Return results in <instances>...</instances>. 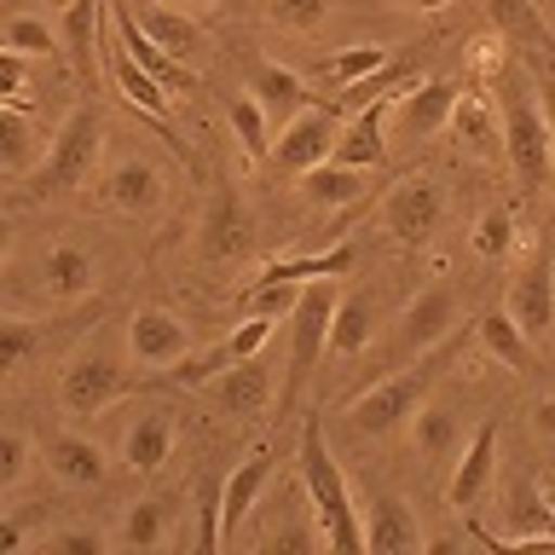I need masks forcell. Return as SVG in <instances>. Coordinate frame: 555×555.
I'll list each match as a JSON object with an SVG mask.
<instances>
[{"label":"cell","instance_id":"e575fe53","mask_svg":"<svg viewBox=\"0 0 555 555\" xmlns=\"http://www.w3.org/2000/svg\"><path fill=\"white\" fill-rule=\"evenodd\" d=\"M267 371H260L255 359H243V364H232V371L220 376V399H225V411L232 416H260L267 411Z\"/></svg>","mask_w":555,"mask_h":555},{"label":"cell","instance_id":"4fadbf2b","mask_svg":"<svg viewBox=\"0 0 555 555\" xmlns=\"http://www.w3.org/2000/svg\"><path fill=\"white\" fill-rule=\"evenodd\" d=\"M249 243H255V220L243 208V191L237 180H220L203 208V249L215 260H237V255H249Z\"/></svg>","mask_w":555,"mask_h":555},{"label":"cell","instance_id":"f6af8a7d","mask_svg":"<svg viewBox=\"0 0 555 555\" xmlns=\"http://www.w3.org/2000/svg\"><path fill=\"white\" fill-rule=\"evenodd\" d=\"M399 7H411V12H440L446 0H399Z\"/></svg>","mask_w":555,"mask_h":555},{"label":"cell","instance_id":"ffe728a7","mask_svg":"<svg viewBox=\"0 0 555 555\" xmlns=\"http://www.w3.org/2000/svg\"><path fill=\"white\" fill-rule=\"evenodd\" d=\"M451 324H457V295H451V284H428L399 312V341H405V353H423V347L451 341Z\"/></svg>","mask_w":555,"mask_h":555},{"label":"cell","instance_id":"f35d334b","mask_svg":"<svg viewBox=\"0 0 555 555\" xmlns=\"http://www.w3.org/2000/svg\"><path fill=\"white\" fill-rule=\"evenodd\" d=\"M324 12H330V0H267V17L278 29H295V35L319 29Z\"/></svg>","mask_w":555,"mask_h":555},{"label":"cell","instance_id":"83f0119b","mask_svg":"<svg viewBox=\"0 0 555 555\" xmlns=\"http://www.w3.org/2000/svg\"><path fill=\"white\" fill-rule=\"evenodd\" d=\"M111 29L121 35V47H128V52H133V59L145 64V69H156V76H163L168 87H180V81H185V64L173 59V52H163V47H156L151 35L139 29V17H133L128 7H121V0H116V7H111Z\"/></svg>","mask_w":555,"mask_h":555},{"label":"cell","instance_id":"4316f807","mask_svg":"<svg viewBox=\"0 0 555 555\" xmlns=\"http://www.w3.org/2000/svg\"><path fill=\"white\" fill-rule=\"evenodd\" d=\"M475 336H480V347L492 353L498 364H509V371H532L538 364V347H532V336L520 330L509 312H486V319L475 324Z\"/></svg>","mask_w":555,"mask_h":555},{"label":"cell","instance_id":"2e32d148","mask_svg":"<svg viewBox=\"0 0 555 555\" xmlns=\"http://www.w3.org/2000/svg\"><path fill=\"white\" fill-rule=\"evenodd\" d=\"M498 423L486 416V423L468 434V446L457 451V463H451V480H446V503L451 509H475V503L486 498V486H492L498 475Z\"/></svg>","mask_w":555,"mask_h":555},{"label":"cell","instance_id":"ee69618b","mask_svg":"<svg viewBox=\"0 0 555 555\" xmlns=\"http://www.w3.org/2000/svg\"><path fill=\"white\" fill-rule=\"evenodd\" d=\"M538 428L555 434V399H544V405H538Z\"/></svg>","mask_w":555,"mask_h":555},{"label":"cell","instance_id":"8992f818","mask_svg":"<svg viewBox=\"0 0 555 555\" xmlns=\"http://www.w3.org/2000/svg\"><path fill=\"white\" fill-rule=\"evenodd\" d=\"M99 59H104V81H111V93L128 104V111L145 116L163 139H173V93H168V81L121 47V35L111 29V17H104V29H99Z\"/></svg>","mask_w":555,"mask_h":555},{"label":"cell","instance_id":"74e56055","mask_svg":"<svg viewBox=\"0 0 555 555\" xmlns=\"http://www.w3.org/2000/svg\"><path fill=\"white\" fill-rule=\"evenodd\" d=\"M475 249L486 260H503V255L515 249V208H503V203L486 208V215L475 220Z\"/></svg>","mask_w":555,"mask_h":555},{"label":"cell","instance_id":"d4e9b609","mask_svg":"<svg viewBox=\"0 0 555 555\" xmlns=\"http://www.w3.org/2000/svg\"><path fill=\"white\" fill-rule=\"evenodd\" d=\"M133 17H139V29L151 35L163 52H173V59L185 64V52H197L203 47V29H197V17H185V12H173L163 7V0H121Z\"/></svg>","mask_w":555,"mask_h":555},{"label":"cell","instance_id":"44dd1931","mask_svg":"<svg viewBox=\"0 0 555 555\" xmlns=\"http://www.w3.org/2000/svg\"><path fill=\"white\" fill-rule=\"evenodd\" d=\"M371 173L376 168H359V163H341V156H324L319 168L301 173V203L319 208V215H336V208L359 203L371 191Z\"/></svg>","mask_w":555,"mask_h":555},{"label":"cell","instance_id":"7402d4cb","mask_svg":"<svg viewBox=\"0 0 555 555\" xmlns=\"http://www.w3.org/2000/svg\"><path fill=\"white\" fill-rule=\"evenodd\" d=\"M41 289H47V301H87V295L99 289V260L76 249V243H52V249L41 255Z\"/></svg>","mask_w":555,"mask_h":555},{"label":"cell","instance_id":"836d02e7","mask_svg":"<svg viewBox=\"0 0 555 555\" xmlns=\"http://www.w3.org/2000/svg\"><path fill=\"white\" fill-rule=\"evenodd\" d=\"M0 47L17 52V59H59V29L41 12H12L7 29H0Z\"/></svg>","mask_w":555,"mask_h":555},{"label":"cell","instance_id":"5b68a950","mask_svg":"<svg viewBox=\"0 0 555 555\" xmlns=\"http://www.w3.org/2000/svg\"><path fill=\"white\" fill-rule=\"evenodd\" d=\"M336 307H341L336 278H312V284H301V301H295V312H289V382H284V393H278V405H289V399L301 393V382L312 376V364L330 353Z\"/></svg>","mask_w":555,"mask_h":555},{"label":"cell","instance_id":"8fae6325","mask_svg":"<svg viewBox=\"0 0 555 555\" xmlns=\"http://www.w3.org/2000/svg\"><path fill=\"white\" fill-rule=\"evenodd\" d=\"M99 191L121 220H156L168 203V173L156 168L151 156H116V163L99 173Z\"/></svg>","mask_w":555,"mask_h":555},{"label":"cell","instance_id":"cb8c5ba5","mask_svg":"<svg viewBox=\"0 0 555 555\" xmlns=\"http://www.w3.org/2000/svg\"><path fill=\"white\" fill-rule=\"evenodd\" d=\"M243 87H249V93L260 99V104H267V116H272V128H284V121L295 116V111H307V81L301 76H295V69L289 64H267V59H255L249 64V81H243Z\"/></svg>","mask_w":555,"mask_h":555},{"label":"cell","instance_id":"bcb514c9","mask_svg":"<svg viewBox=\"0 0 555 555\" xmlns=\"http://www.w3.org/2000/svg\"><path fill=\"white\" fill-rule=\"evenodd\" d=\"M191 7H215V0H191Z\"/></svg>","mask_w":555,"mask_h":555},{"label":"cell","instance_id":"7a4b0ae2","mask_svg":"<svg viewBox=\"0 0 555 555\" xmlns=\"http://www.w3.org/2000/svg\"><path fill=\"white\" fill-rule=\"evenodd\" d=\"M295 463H301V492L312 503L319 538L336 555H359L364 550V515L353 509V492H347V475H341L336 451H330V440H324L319 416L301 428V451H295Z\"/></svg>","mask_w":555,"mask_h":555},{"label":"cell","instance_id":"7bdbcfd3","mask_svg":"<svg viewBox=\"0 0 555 555\" xmlns=\"http://www.w3.org/2000/svg\"><path fill=\"white\" fill-rule=\"evenodd\" d=\"M538 498H544V509L555 520V468H550V475H538Z\"/></svg>","mask_w":555,"mask_h":555},{"label":"cell","instance_id":"52a82bcc","mask_svg":"<svg viewBox=\"0 0 555 555\" xmlns=\"http://www.w3.org/2000/svg\"><path fill=\"white\" fill-rule=\"evenodd\" d=\"M121 399V359L111 347H81L59 371V411L69 423H93Z\"/></svg>","mask_w":555,"mask_h":555},{"label":"cell","instance_id":"277c9868","mask_svg":"<svg viewBox=\"0 0 555 555\" xmlns=\"http://www.w3.org/2000/svg\"><path fill=\"white\" fill-rule=\"evenodd\" d=\"M99 145H104V116L93 99H81L59 128H52V145L41 156V168L29 173L41 197H64V191H81L93 180V163H99Z\"/></svg>","mask_w":555,"mask_h":555},{"label":"cell","instance_id":"ac0fdd59","mask_svg":"<svg viewBox=\"0 0 555 555\" xmlns=\"http://www.w3.org/2000/svg\"><path fill=\"white\" fill-rule=\"evenodd\" d=\"M457 99H463L457 81H423V87H411V99L393 93L388 116H393V128L405 139H434L451 121V111H457Z\"/></svg>","mask_w":555,"mask_h":555},{"label":"cell","instance_id":"f546056e","mask_svg":"<svg viewBox=\"0 0 555 555\" xmlns=\"http://www.w3.org/2000/svg\"><path fill=\"white\" fill-rule=\"evenodd\" d=\"M486 12H492V24H498V35L509 47H527V52L555 47V35H550L544 17H538L532 0H486Z\"/></svg>","mask_w":555,"mask_h":555},{"label":"cell","instance_id":"ba28073f","mask_svg":"<svg viewBox=\"0 0 555 555\" xmlns=\"http://www.w3.org/2000/svg\"><path fill=\"white\" fill-rule=\"evenodd\" d=\"M440 220H446V191L428 173H405L382 197V232H393V243H405V249H423L440 232Z\"/></svg>","mask_w":555,"mask_h":555},{"label":"cell","instance_id":"e0dca14e","mask_svg":"<svg viewBox=\"0 0 555 555\" xmlns=\"http://www.w3.org/2000/svg\"><path fill=\"white\" fill-rule=\"evenodd\" d=\"M41 463H47V475H59L64 486H99L104 475H111L104 446L93 440V434H81V428L41 434Z\"/></svg>","mask_w":555,"mask_h":555},{"label":"cell","instance_id":"484cf974","mask_svg":"<svg viewBox=\"0 0 555 555\" xmlns=\"http://www.w3.org/2000/svg\"><path fill=\"white\" fill-rule=\"evenodd\" d=\"M364 515V550H376V555H405L423 544V532H416V520L411 509L399 498H376L371 509H359Z\"/></svg>","mask_w":555,"mask_h":555},{"label":"cell","instance_id":"8d00e7d4","mask_svg":"<svg viewBox=\"0 0 555 555\" xmlns=\"http://www.w3.org/2000/svg\"><path fill=\"white\" fill-rule=\"evenodd\" d=\"M451 128H457L475 151H498L503 145V121H498V104H486L475 93L457 99V111H451Z\"/></svg>","mask_w":555,"mask_h":555},{"label":"cell","instance_id":"ab89813d","mask_svg":"<svg viewBox=\"0 0 555 555\" xmlns=\"http://www.w3.org/2000/svg\"><path fill=\"white\" fill-rule=\"evenodd\" d=\"M272 330H278L272 312H249V319H243L232 336H225V341H232V359H237V364H243V359H260V347L272 341Z\"/></svg>","mask_w":555,"mask_h":555},{"label":"cell","instance_id":"b9f144b4","mask_svg":"<svg viewBox=\"0 0 555 555\" xmlns=\"http://www.w3.org/2000/svg\"><path fill=\"white\" fill-rule=\"evenodd\" d=\"M111 538H99V532H41L35 538V555H99Z\"/></svg>","mask_w":555,"mask_h":555},{"label":"cell","instance_id":"4dcf8cb0","mask_svg":"<svg viewBox=\"0 0 555 555\" xmlns=\"http://www.w3.org/2000/svg\"><path fill=\"white\" fill-rule=\"evenodd\" d=\"M0 133H7V173H12V180L41 168V156H47L52 139L35 133V121L24 116V104H7V111H0Z\"/></svg>","mask_w":555,"mask_h":555},{"label":"cell","instance_id":"9c48e42d","mask_svg":"<svg viewBox=\"0 0 555 555\" xmlns=\"http://www.w3.org/2000/svg\"><path fill=\"white\" fill-rule=\"evenodd\" d=\"M503 312L527 330L532 347H555V243H538L527 255V267L509 284V301Z\"/></svg>","mask_w":555,"mask_h":555},{"label":"cell","instance_id":"7c38bea8","mask_svg":"<svg viewBox=\"0 0 555 555\" xmlns=\"http://www.w3.org/2000/svg\"><path fill=\"white\" fill-rule=\"evenodd\" d=\"M191 330L185 319H173L168 307H139L133 319H128V359L139 364V371H173L185 353H191Z\"/></svg>","mask_w":555,"mask_h":555},{"label":"cell","instance_id":"9a60e30c","mask_svg":"<svg viewBox=\"0 0 555 555\" xmlns=\"http://www.w3.org/2000/svg\"><path fill=\"white\" fill-rule=\"evenodd\" d=\"M173 544V503L168 498H133V503H121L116 509V527H111V550L121 555H156V550H168Z\"/></svg>","mask_w":555,"mask_h":555},{"label":"cell","instance_id":"3957f363","mask_svg":"<svg viewBox=\"0 0 555 555\" xmlns=\"http://www.w3.org/2000/svg\"><path fill=\"white\" fill-rule=\"evenodd\" d=\"M498 121H503V156L527 185H544L555 168V139H550V116L538 99V81L527 76V64H509L498 76Z\"/></svg>","mask_w":555,"mask_h":555},{"label":"cell","instance_id":"f1b7e54d","mask_svg":"<svg viewBox=\"0 0 555 555\" xmlns=\"http://www.w3.org/2000/svg\"><path fill=\"white\" fill-rule=\"evenodd\" d=\"M371 341H376V307L364 301V295H341L336 324H330V353H336V359H359Z\"/></svg>","mask_w":555,"mask_h":555},{"label":"cell","instance_id":"d590c367","mask_svg":"<svg viewBox=\"0 0 555 555\" xmlns=\"http://www.w3.org/2000/svg\"><path fill=\"white\" fill-rule=\"evenodd\" d=\"M232 364H237L232 359V341H208V347H191V353L168 371V382H173V388H215Z\"/></svg>","mask_w":555,"mask_h":555},{"label":"cell","instance_id":"d6a6232c","mask_svg":"<svg viewBox=\"0 0 555 555\" xmlns=\"http://www.w3.org/2000/svg\"><path fill=\"white\" fill-rule=\"evenodd\" d=\"M388 64H393V52H388V47H376V41H359V47H341V52H330V59H324V81L336 87V93H347V87H359V81L382 76Z\"/></svg>","mask_w":555,"mask_h":555},{"label":"cell","instance_id":"1f68e13d","mask_svg":"<svg viewBox=\"0 0 555 555\" xmlns=\"http://www.w3.org/2000/svg\"><path fill=\"white\" fill-rule=\"evenodd\" d=\"M225 121H232V133H237V145L243 156H272V116H267V104H260L249 87H237L232 104H225Z\"/></svg>","mask_w":555,"mask_h":555},{"label":"cell","instance_id":"5bb4252c","mask_svg":"<svg viewBox=\"0 0 555 555\" xmlns=\"http://www.w3.org/2000/svg\"><path fill=\"white\" fill-rule=\"evenodd\" d=\"M173 440H180V423H173L168 405H145L128 416L121 428V468L128 475H156L173 457Z\"/></svg>","mask_w":555,"mask_h":555},{"label":"cell","instance_id":"603a6c76","mask_svg":"<svg viewBox=\"0 0 555 555\" xmlns=\"http://www.w3.org/2000/svg\"><path fill=\"white\" fill-rule=\"evenodd\" d=\"M267 475H272V457L267 451H249V457L220 480V544H232V532L255 515V498H260V486H267Z\"/></svg>","mask_w":555,"mask_h":555},{"label":"cell","instance_id":"6da1fadb","mask_svg":"<svg viewBox=\"0 0 555 555\" xmlns=\"http://www.w3.org/2000/svg\"><path fill=\"white\" fill-rule=\"evenodd\" d=\"M451 353H457V341L423 347V353L405 359L393 376L371 382V388H364V393L353 399V405L341 411V416H347V428H353L359 440H388V434H399V428H405L416 411L428 405V393H434V382L446 376Z\"/></svg>","mask_w":555,"mask_h":555},{"label":"cell","instance_id":"d6986e66","mask_svg":"<svg viewBox=\"0 0 555 555\" xmlns=\"http://www.w3.org/2000/svg\"><path fill=\"white\" fill-rule=\"evenodd\" d=\"M388 104L393 93H376L371 104H353V116H341V133H336V151L341 163H359V168H382V156H388Z\"/></svg>","mask_w":555,"mask_h":555},{"label":"cell","instance_id":"30bf717a","mask_svg":"<svg viewBox=\"0 0 555 555\" xmlns=\"http://www.w3.org/2000/svg\"><path fill=\"white\" fill-rule=\"evenodd\" d=\"M336 133H341V111L336 104H307V111H295L284 128L272 139V168L289 173V180H301L307 168H319L330 151H336Z\"/></svg>","mask_w":555,"mask_h":555},{"label":"cell","instance_id":"60d3db41","mask_svg":"<svg viewBox=\"0 0 555 555\" xmlns=\"http://www.w3.org/2000/svg\"><path fill=\"white\" fill-rule=\"evenodd\" d=\"M24 475H29V440L24 428H7L0 434V492H12Z\"/></svg>","mask_w":555,"mask_h":555}]
</instances>
